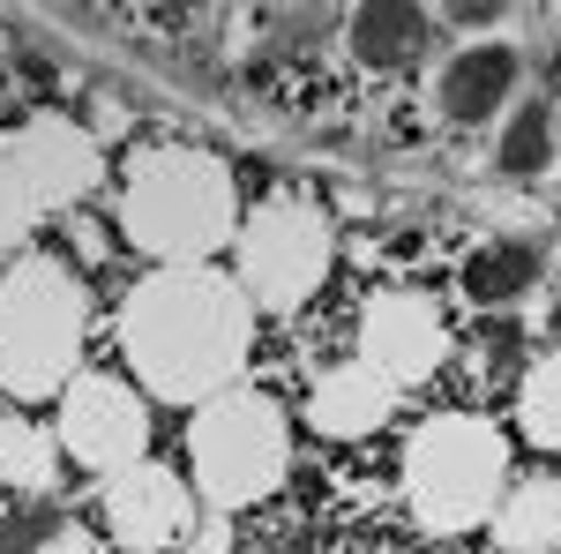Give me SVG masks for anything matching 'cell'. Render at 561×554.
Masks as SVG:
<instances>
[{"instance_id": "10", "label": "cell", "mask_w": 561, "mask_h": 554, "mask_svg": "<svg viewBox=\"0 0 561 554\" xmlns=\"http://www.w3.org/2000/svg\"><path fill=\"white\" fill-rule=\"evenodd\" d=\"M0 158L31 180V195H38L45 211L83 203L90 188H98V172H105L98 135L76 128V121H60V113H38V121H23L15 135H0Z\"/></svg>"}, {"instance_id": "13", "label": "cell", "mask_w": 561, "mask_h": 554, "mask_svg": "<svg viewBox=\"0 0 561 554\" xmlns=\"http://www.w3.org/2000/svg\"><path fill=\"white\" fill-rule=\"evenodd\" d=\"M345 31H352V53H359L367 68H412V60L427 53L434 15L427 8H404V0H375V8L352 15Z\"/></svg>"}, {"instance_id": "6", "label": "cell", "mask_w": 561, "mask_h": 554, "mask_svg": "<svg viewBox=\"0 0 561 554\" xmlns=\"http://www.w3.org/2000/svg\"><path fill=\"white\" fill-rule=\"evenodd\" d=\"M232 240H240V293H248V307H277V315H293V307H307L322 293L330 256H337L330 217L307 195H270Z\"/></svg>"}, {"instance_id": "20", "label": "cell", "mask_w": 561, "mask_h": 554, "mask_svg": "<svg viewBox=\"0 0 561 554\" xmlns=\"http://www.w3.org/2000/svg\"><path fill=\"white\" fill-rule=\"evenodd\" d=\"M68 240H76V262H105V248H113V240H105V225H90V217L68 225Z\"/></svg>"}, {"instance_id": "5", "label": "cell", "mask_w": 561, "mask_h": 554, "mask_svg": "<svg viewBox=\"0 0 561 554\" xmlns=\"http://www.w3.org/2000/svg\"><path fill=\"white\" fill-rule=\"evenodd\" d=\"M187 457H195V487H203L210 510H248V502L285 487L293 434H285V412L262 389H225L195 412Z\"/></svg>"}, {"instance_id": "17", "label": "cell", "mask_w": 561, "mask_h": 554, "mask_svg": "<svg viewBox=\"0 0 561 554\" xmlns=\"http://www.w3.org/2000/svg\"><path fill=\"white\" fill-rule=\"evenodd\" d=\"M547 166H554V113L547 105H524V113H510V128H502V172L510 180H539Z\"/></svg>"}, {"instance_id": "7", "label": "cell", "mask_w": 561, "mask_h": 554, "mask_svg": "<svg viewBox=\"0 0 561 554\" xmlns=\"http://www.w3.org/2000/svg\"><path fill=\"white\" fill-rule=\"evenodd\" d=\"M60 442L68 457H83L98 472H128L142 465V442H150V412L128 383L113 375H76L60 389Z\"/></svg>"}, {"instance_id": "3", "label": "cell", "mask_w": 561, "mask_h": 554, "mask_svg": "<svg viewBox=\"0 0 561 554\" xmlns=\"http://www.w3.org/2000/svg\"><path fill=\"white\" fill-rule=\"evenodd\" d=\"M83 330H90V293L68 262L31 256L15 270H0V389L53 397L60 383H76Z\"/></svg>"}, {"instance_id": "18", "label": "cell", "mask_w": 561, "mask_h": 554, "mask_svg": "<svg viewBox=\"0 0 561 554\" xmlns=\"http://www.w3.org/2000/svg\"><path fill=\"white\" fill-rule=\"evenodd\" d=\"M517 412H524V434H531V442L561 450V352H547V360H539V368L524 375Z\"/></svg>"}, {"instance_id": "2", "label": "cell", "mask_w": 561, "mask_h": 554, "mask_svg": "<svg viewBox=\"0 0 561 554\" xmlns=\"http://www.w3.org/2000/svg\"><path fill=\"white\" fill-rule=\"evenodd\" d=\"M232 217H240L232 172L210 150H150L121 188V233L165 270L217 256L232 240Z\"/></svg>"}, {"instance_id": "8", "label": "cell", "mask_w": 561, "mask_h": 554, "mask_svg": "<svg viewBox=\"0 0 561 554\" xmlns=\"http://www.w3.org/2000/svg\"><path fill=\"white\" fill-rule=\"evenodd\" d=\"M105 532L128 554H173L195 540V495L180 487L173 465H128L105 479Z\"/></svg>"}, {"instance_id": "22", "label": "cell", "mask_w": 561, "mask_h": 554, "mask_svg": "<svg viewBox=\"0 0 561 554\" xmlns=\"http://www.w3.org/2000/svg\"><path fill=\"white\" fill-rule=\"evenodd\" d=\"M180 554H225V524H210V532H203L195 547H180Z\"/></svg>"}, {"instance_id": "11", "label": "cell", "mask_w": 561, "mask_h": 554, "mask_svg": "<svg viewBox=\"0 0 561 554\" xmlns=\"http://www.w3.org/2000/svg\"><path fill=\"white\" fill-rule=\"evenodd\" d=\"M524 60L510 38H472L449 53V68H442V83H434V105H442V121H457V128H479V121H494L502 105H510V90H517Z\"/></svg>"}, {"instance_id": "1", "label": "cell", "mask_w": 561, "mask_h": 554, "mask_svg": "<svg viewBox=\"0 0 561 554\" xmlns=\"http://www.w3.org/2000/svg\"><path fill=\"white\" fill-rule=\"evenodd\" d=\"M255 338V307L240 293V278H217L203 262H180L142 278L121 307V344L142 389L173 397V405H210L232 389L240 360Z\"/></svg>"}, {"instance_id": "19", "label": "cell", "mask_w": 561, "mask_h": 554, "mask_svg": "<svg viewBox=\"0 0 561 554\" xmlns=\"http://www.w3.org/2000/svg\"><path fill=\"white\" fill-rule=\"evenodd\" d=\"M38 217H45V203L31 195V180H23V172L0 158V248H8V240H23Z\"/></svg>"}, {"instance_id": "21", "label": "cell", "mask_w": 561, "mask_h": 554, "mask_svg": "<svg viewBox=\"0 0 561 554\" xmlns=\"http://www.w3.org/2000/svg\"><path fill=\"white\" fill-rule=\"evenodd\" d=\"M31 554H90V532H76V524H53V532H38V547Z\"/></svg>"}, {"instance_id": "15", "label": "cell", "mask_w": 561, "mask_h": 554, "mask_svg": "<svg viewBox=\"0 0 561 554\" xmlns=\"http://www.w3.org/2000/svg\"><path fill=\"white\" fill-rule=\"evenodd\" d=\"M510 554H561V487H517L494 517Z\"/></svg>"}, {"instance_id": "9", "label": "cell", "mask_w": 561, "mask_h": 554, "mask_svg": "<svg viewBox=\"0 0 561 554\" xmlns=\"http://www.w3.org/2000/svg\"><path fill=\"white\" fill-rule=\"evenodd\" d=\"M449 360V323L427 293H375L359 315V368H375L389 389L420 383Z\"/></svg>"}, {"instance_id": "23", "label": "cell", "mask_w": 561, "mask_h": 554, "mask_svg": "<svg viewBox=\"0 0 561 554\" xmlns=\"http://www.w3.org/2000/svg\"><path fill=\"white\" fill-rule=\"evenodd\" d=\"M0 554H15V547H8V540H0Z\"/></svg>"}, {"instance_id": "16", "label": "cell", "mask_w": 561, "mask_h": 554, "mask_svg": "<svg viewBox=\"0 0 561 554\" xmlns=\"http://www.w3.org/2000/svg\"><path fill=\"white\" fill-rule=\"evenodd\" d=\"M53 479H60V450H53V434H45V427H23V420L0 427V487H15V495H45Z\"/></svg>"}, {"instance_id": "24", "label": "cell", "mask_w": 561, "mask_h": 554, "mask_svg": "<svg viewBox=\"0 0 561 554\" xmlns=\"http://www.w3.org/2000/svg\"><path fill=\"white\" fill-rule=\"evenodd\" d=\"M554 68H561V60H554Z\"/></svg>"}, {"instance_id": "4", "label": "cell", "mask_w": 561, "mask_h": 554, "mask_svg": "<svg viewBox=\"0 0 561 554\" xmlns=\"http://www.w3.org/2000/svg\"><path fill=\"white\" fill-rule=\"evenodd\" d=\"M510 487V450L479 412H442L404 450V495L427 532H472Z\"/></svg>"}, {"instance_id": "14", "label": "cell", "mask_w": 561, "mask_h": 554, "mask_svg": "<svg viewBox=\"0 0 561 554\" xmlns=\"http://www.w3.org/2000/svg\"><path fill=\"white\" fill-rule=\"evenodd\" d=\"M539 285V248L531 240H479V256L465 262V293L472 307H510Z\"/></svg>"}, {"instance_id": "12", "label": "cell", "mask_w": 561, "mask_h": 554, "mask_svg": "<svg viewBox=\"0 0 561 554\" xmlns=\"http://www.w3.org/2000/svg\"><path fill=\"white\" fill-rule=\"evenodd\" d=\"M389 405H397V389H389L375 368L345 360V368H330L322 383L307 389V427L330 434V442H359V434H375V427L389 420Z\"/></svg>"}]
</instances>
